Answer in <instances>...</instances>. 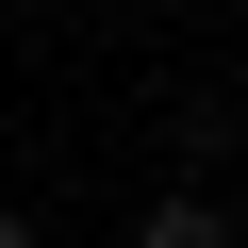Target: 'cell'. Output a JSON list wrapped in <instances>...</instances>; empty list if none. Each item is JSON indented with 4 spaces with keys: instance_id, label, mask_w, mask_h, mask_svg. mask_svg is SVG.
<instances>
[{
    "instance_id": "cell-1",
    "label": "cell",
    "mask_w": 248,
    "mask_h": 248,
    "mask_svg": "<svg viewBox=\"0 0 248 248\" xmlns=\"http://www.w3.org/2000/svg\"><path fill=\"white\" fill-rule=\"evenodd\" d=\"M133 248H232V215L182 182V199H149V215H133Z\"/></svg>"
},
{
    "instance_id": "cell-2",
    "label": "cell",
    "mask_w": 248,
    "mask_h": 248,
    "mask_svg": "<svg viewBox=\"0 0 248 248\" xmlns=\"http://www.w3.org/2000/svg\"><path fill=\"white\" fill-rule=\"evenodd\" d=\"M0 248H50V232H33V215H17V199H0Z\"/></svg>"
}]
</instances>
